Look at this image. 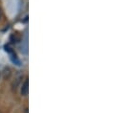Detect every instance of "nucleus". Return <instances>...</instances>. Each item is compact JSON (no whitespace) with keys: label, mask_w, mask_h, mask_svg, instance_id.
I'll return each instance as SVG.
<instances>
[{"label":"nucleus","mask_w":124,"mask_h":113,"mask_svg":"<svg viewBox=\"0 0 124 113\" xmlns=\"http://www.w3.org/2000/svg\"><path fill=\"white\" fill-rule=\"evenodd\" d=\"M0 16H1V11H0Z\"/></svg>","instance_id":"nucleus-3"},{"label":"nucleus","mask_w":124,"mask_h":113,"mask_svg":"<svg viewBox=\"0 0 124 113\" xmlns=\"http://www.w3.org/2000/svg\"><path fill=\"white\" fill-rule=\"evenodd\" d=\"M10 76H11V70H10V68H5L4 71H3V77H4V79H8Z\"/></svg>","instance_id":"nucleus-2"},{"label":"nucleus","mask_w":124,"mask_h":113,"mask_svg":"<svg viewBox=\"0 0 124 113\" xmlns=\"http://www.w3.org/2000/svg\"><path fill=\"white\" fill-rule=\"evenodd\" d=\"M28 92H29V82H28V80H26L21 86V95L22 96H27Z\"/></svg>","instance_id":"nucleus-1"}]
</instances>
